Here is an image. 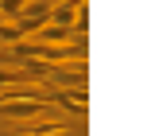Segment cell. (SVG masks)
<instances>
[{"label":"cell","mask_w":155,"mask_h":136,"mask_svg":"<svg viewBox=\"0 0 155 136\" xmlns=\"http://www.w3.org/2000/svg\"><path fill=\"white\" fill-rule=\"evenodd\" d=\"M0 51H4V47H0Z\"/></svg>","instance_id":"obj_6"},{"label":"cell","mask_w":155,"mask_h":136,"mask_svg":"<svg viewBox=\"0 0 155 136\" xmlns=\"http://www.w3.org/2000/svg\"><path fill=\"white\" fill-rule=\"evenodd\" d=\"M47 86H58V90H85V66H62V62H47V74H43Z\"/></svg>","instance_id":"obj_3"},{"label":"cell","mask_w":155,"mask_h":136,"mask_svg":"<svg viewBox=\"0 0 155 136\" xmlns=\"http://www.w3.org/2000/svg\"><path fill=\"white\" fill-rule=\"evenodd\" d=\"M51 4H54V0H23L19 19H16V27L23 31V39H27V35H35L39 27L51 19Z\"/></svg>","instance_id":"obj_2"},{"label":"cell","mask_w":155,"mask_h":136,"mask_svg":"<svg viewBox=\"0 0 155 136\" xmlns=\"http://www.w3.org/2000/svg\"><path fill=\"white\" fill-rule=\"evenodd\" d=\"M19 39H23V31H19L16 23H4L0 19V47H16Z\"/></svg>","instance_id":"obj_5"},{"label":"cell","mask_w":155,"mask_h":136,"mask_svg":"<svg viewBox=\"0 0 155 136\" xmlns=\"http://www.w3.org/2000/svg\"><path fill=\"white\" fill-rule=\"evenodd\" d=\"M0 113L8 121H39V117H51V101L43 97H19V101H0Z\"/></svg>","instance_id":"obj_1"},{"label":"cell","mask_w":155,"mask_h":136,"mask_svg":"<svg viewBox=\"0 0 155 136\" xmlns=\"http://www.w3.org/2000/svg\"><path fill=\"white\" fill-rule=\"evenodd\" d=\"M78 31L74 27H62V23H43L35 31V43H74Z\"/></svg>","instance_id":"obj_4"}]
</instances>
